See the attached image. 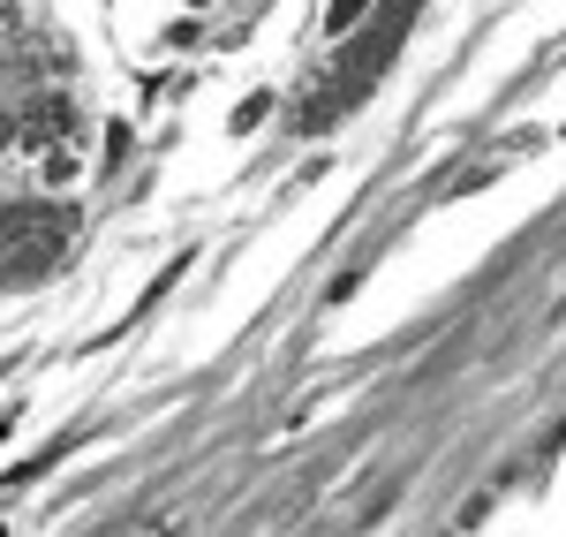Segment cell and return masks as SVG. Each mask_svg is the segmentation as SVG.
<instances>
[{
  "mask_svg": "<svg viewBox=\"0 0 566 537\" xmlns=\"http://www.w3.org/2000/svg\"><path fill=\"white\" fill-rule=\"evenodd\" d=\"M76 136H84V106L69 91H23L0 114V144L23 152L39 175H69L76 167Z\"/></svg>",
  "mask_w": 566,
  "mask_h": 537,
  "instance_id": "cell-2",
  "label": "cell"
},
{
  "mask_svg": "<svg viewBox=\"0 0 566 537\" xmlns=\"http://www.w3.org/2000/svg\"><path fill=\"white\" fill-rule=\"evenodd\" d=\"M378 69H386V45H370V39H363V45L348 53V61H340V69H333V76L317 84V99H310V122H340L355 99H363V84H370Z\"/></svg>",
  "mask_w": 566,
  "mask_h": 537,
  "instance_id": "cell-3",
  "label": "cell"
},
{
  "mask_svg": "<svg viewBox=\"0 0 566 537\" xmlns=\"http://www.w3.org/2000/svg\"><path fill=\"white\" fill-rule=\"evenodd\" d=\"M76 242V205L53 197H0V288H31L69 258Z\"/></svg>",
  "mask_w": 566,
  "mask_h": 537,
  "instance_id": "cell-1",
  "label": "cell"
}]
</instances>
